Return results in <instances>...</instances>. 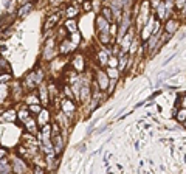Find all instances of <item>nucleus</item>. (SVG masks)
Here are the masks:
<instances>
[{"label":"nucleus","mask_w":186,"mask_h":174,"mask_svg":"<svg viewBox=\"0 0 186 174\" xmlns=\"http://www.w3.org/2000/svg\"><path fill=\"white\" fill-rule=\"evenodd\" d=\"M37 96H39V101H40V104H44V107L50 104L48 89H46V84H44V82L39 84V95H37Z\"/></svg>","instance_id":"obj_5"},{"label":"nucleus","mask_w":186,"mask_h":174,"mask_svg":"<svg viewBox=\"0 0 186 174\" xmlns=\"http://www.w3.org/2000/svg\"><path fill=\"white\" fill-rule=\"evenodd\" d=\"M106 75H107V78L109 79H118V76H119V70L118 69H107V72H106Z\"/></svg>","instance_id":"obj_28"},{"label":"nucleus","mask_w":186,"mask_h":174,"mask_svg":"<svg viewBox=\"0 0 186 174\" xmlns=\"http://www.w3.org/2000/svg\"><path fill=\"white\" fill-rule=\"evenodd\" d=\"M42 111V107H40V104H31V106H28V112L30 114H33V115H37Z\"/></svg>","instance_id":"obj_30"},{"label":"nucleus","mask_w":186,"mask_h":174,"mask_svg":"<svg viewBox=\"0 0 186 174\" xmlns=\"http://www.w3.org/2000/svg\"><path fill=\"white\" fill-rule=\"evenodd\" d=\"M186 111H184V109L182 107V111L178 112V114H177V120H178V121H182V123H184V118H186V114H184Z\"/></svg>","instance_id":"obj_40"},{"label":"nucleus","mask_w":186,"mask_h":174,"mask_svg":"<svg viewBox=\"0 0 186 174\" xmlns=\"http://www.w3.org/2000/svg\"><path fill=\"white\" fill-rule=\"evenodd\" d=\"M174 5H175V8L177 10H184V0H174Z\"/></svg>","instance_id":"obj_38"},{"label":"nucleus","mask_w":186,"mask_h":174,"mask_svg":"<svg viewBox=\"0 0 186 174\" xmlns=\"http://www.w3.org/2000/svg\"><path fill=\"white\" fill-rule=\"evenodd\" d=\"M9 96V87L8 84H0V104Z\"/></svg>","instance_id":"obj_22"},{"label":"nucleus","mask_w":186,"mask_h":174,"mask_svg":"<svg viewBox=\"0 0 186 174\" xmlns=\"http://www.w3.org/2000/svg\"><path fill=\"white\" fill-rule=\"evenodd\" d=\"M65 36H67V30H65V28H61V30H58V34H56L54 36V38H58L61 42L65 39Z\"/></svg>","instance_id":"obj_37"},{"label":"nucleus","mask_w":186,"mask_h":174,"mask_svg":"<svg viewBox=\"0 0 186 174\" xmlns=\"http://www.w3.org/2000/svg\"><path fill=\"white\" fill-rule=\"evenodd\" d=\"M56 120H58L62 126H65V127H68V124H70V121H68V117H65L62 112L58 115V117H56Z\"/></svg>","instance_id":"obj_29"},{"label":"nucleus","mask_w":186,"mask_h":174,"mask_svg":"<svg viewBox=\"0 0 186 174\" xmlns=\"http://www.w3.org/2000/svg\"><path fill=\"white\" fill-rule=\"evenodd\" d=\"M34 174H44V168L36 166V168H34Z\"/></svg>","instance_id":"obj_43"},{"label":"nucleus","mask_w":186,"mask_h":174,"mask_svg":"<svg viewBox=\"0 0 186 174\" xmlns=\"http://www.w3.org/2000/svg\"><path fill=\"white\" fill-rule=\"evenodd\" d=\"M178 26H180V20H177V19H167L166 25H164V33L166 34H174L177 30H178Z\"/></svg>","instance_id":"obj_7"},{"label":"nucleus","mask_w":186,"mask_h":174,"mask_svg":"<svg viewBox=\"0 0 186 174\" xmlns=\"http://www.w3.org/2000/svg\"><path fill=\"white\" fill-rule=\"evenodd\" d=\"M11 169L14 171V174H25L26 169H28V166H26V163H25L20 157H13Z\"/></svg>","instance_id":"obj_3"},{"label":"nucleus","mask_w":186,"mask_h":174,"mask_svg":"<svg viewBox=\"0 0 186 174\" xmlns=\"http://www.w3.org/2000/svg\"><path fill=\"white\" fill-rule=\"evenodd\" d=\"M46 89H48V95H50V99L54 98L56 95H58V89H56V86L53 84V82H50L48 86H46Z\"/></svg>","instance_id":"obj_31"},{"label":"nucleus","mask_w":186,"mask_h":174,"mask_svg":"<svg viewBox=\"0 0 186 174\" xmlns=\"http://www.w3.org/2000/svg\"><path fill=\"white\" fill-rule=\"evenodd\" d=\"M16 118H17V115H16V111H8V112H5V114L2 115V121H6V123H13V121H16Z\"/></svg>","instance_id":"obj_23"},{"label":"nucleus","mask_w":186,"mask_h":174,"mask_svg":"<svg viewBox=\"0 0 186 174\" xmlns=\"http://www.w3.org/2000/svg\"><path fill=\"white\" fill-rule=\"evenodd\" d=\"M22 86H23L22 89L33 90V89H36V82L33 81V78H31L30 75H26V78H25V81H23V84H22Z\"/></svg>","instance_id":"obj_26"},{"label":"nucleus","mask_w":186,"mask_h":174,"mask_svg":"<svg viewBox=\"0 0 186 174\" xmlns=\"http://www.w3.org/2000/svg\"><path fill=\"white\" fill-rule=\"evenodd\" d=\"M79 14V8L78 6H68L67 10H65V16H67V19H74Z\"/></svg>","instance_id":"obj_24"},{"label":"nucleus","mask_w":186,"mask_h":174,"mask_svg":"<svg viewBox=\"0 0 186 174\" xmlns=\"http://www.w3.org/2000/svg\"><path fill=\"white\" fill-rule=\"evenodd\" d=\"M58 54V48L54 44V38H46L45 48H44V59H53Z\"/></svg>","instance_id":"obj_1"},{"label":"nucleus","mask_w":186,"mask_h":174,"mask_svg":"<svg viewBox=\"0 0 186 174\" xmlns=\"http://www.w3.org/2000/svg\"><path fill=\"white\" fill-rule=\"evenodd\" d=\"M25 101H26V104H28V106H31V104H40V101H39V96H37L36 93H30V95L26 96V99H25Z\"/></svg>","instance_id":"obj_27"},{"label":"nucleus","mask_w":186,"mask_h":174,"mask_svg":"<svg viewBox=\"0 0 186 174\" xmlns=\"http://www.w3.org/2000/svg\"><path fill=\"white\" fill-rule=\"evenodd\" d=\"M54 139H53V152L54 154H61L62 149H64V139H62V135H53Z\"/></svg>","instance_id":"obj_8"},{"label":"nucleus","mask_w":186,"mask_h":174,"mask_svg":"<svg viewBox=\"0 0 186 174\" xmlns=\"http://www.w3.org/2000/svg\"><path fill=\"white\" fill-rule=\"evenodd\" d=\"M107 66H109L110 69H116V67H118V59H116L115 56L109 58V59H107Z\"/></svg>","instance_id":"obj_35"},{"label":"nucleus","mask_w":186,"mask_h":174,"mask_svg":"<svg viewBox=\"0 0 186 174\" xmlns=\"http://www.w3.org/2000/svg\"><path fill=\"white\" fill-rule=\"evenodd\" d=\"M58 20H59V14H51L48 17V20L45 22V30H51L53 26L58 23Z\"/></svg>","instance_id":"obj_17"},{"label":"nucleus","mask_w":186,"mask_h":174,"mask_svg":"<svg viewBox=\"0 0 186 174\" xmlns=\"http://www.w3.org/2000/svg\"><path fill=\"white\" fill-rule=\"evenodd\" d=\"M31 10H33V5H31V3H25V5H22V6L17 10V16H19V17H25Z\"/></svg>","instance_id":"obj_19"},{"label":"nucleus","mask_w":186,"mask_h":174,"mask_svg":"<svg viewBox=\"0 0 186 174\" xmlns=\"http://www.w3.org/2000/svg\"><path fill=\"white\" fill-rule=\"evenodd\" d=\"M64 28L67 30V33H76L78 31V23H76L74 19H67V20H65Z\"/></svg>","instance_id":"obj_14"},{"label":"nucleus","mask_w":186,"mask_h":174,"mask_svg":"<svg viewBox=\"0 0 186 174\" xmlns=\"http://www.w3.org/2000/svg\"><path fill=\"white\" fill-rule=\"evenodd\" d=\"M95 30H96V33H101V31H106V30H109V22L104 19L102 16H96V19H95Z\"/></svg>","instance_id":"obj_9"},{"label":"nucleus","mask_w":186,"mask_h":174,"mask_svg":"<svg viewBox=\"0 0 186 174\" xmlns=\"http://www.w3.org/2000/svg\"><path fill=\"white\" fill-rule=\"evenodd\" d=\"M11 79V75H3V76H0V81L5 82V81H9Z\"/></svg>","instance_id":"obj_42"},{"label":"nucleus","mask_w":186,"mask_h":174,"mask_svg":"<svg viewBox=\"0 0 186 174\" xmlns=\"http://www.w3.org/2000/svg\"><path fill=\"white\" fill-rule=\"evenodd\" d=\"M64 93H65V96H67L68 99H74V98H73V93H71L70 86H65V87H64Z\"/></svg>","instance_id":"obj_39"},{"label":"nucleus","mask_w":186,"mask_h":174,"mask_svg":"<svg viewBox=\"0 0 186 174\" xmlns=\"http://www.w3.org/2000/svg\"><path fill=\"white\" fill-rule=\"evenodd\" d=\"M28 117H31V114L28 112V109H23V111H20V112H19V115H17V118H19L20 121H25Z\"/></svg>","instance_id":"obj_34"},{"label":"nucleus","mask_w":186,"mask_h":174,"mask_svg":"<svg viewBox=\"0 0 186 174\" xmlns=\"http://www.w3.org/2000/svg\"><path fill=\"white\" fill-rule=\"evenodd\" d=\"M48 121H50V112L42 109V111L37 114V121L36 123L39 126H44V124H48Z\"/></svg>","instance_id":"obj_13"},{"label":"nucleus","mask_w":186,"mask_h":174,"mask_svg":"<svg viewBox=\"0 0 186 174\" xmlns=\"http://www.w3.org/2000/svg\"><path fill=\"white\" fill-rule=\"evenodd\" d=\"M158 5H160V0H151L149 2V6H152V8H157Z\"/></svg>","instance_id":"obj_41"},{"label":"nucleus","mask_w":186,"mask_h":174,"mask_svg":"<svg viewBox=\"0 0 186 174\" xmlns=\"http://www.w3.org/2000/svg\"><path fill=\"white\" fill-rule=\"evenodd\" d=\"M158 38H160V33L158 34H152L151 38L147 39V44H146V47H147V50H154L155 47H157V42H158Z\"/></svg>","instance_id":"obj_21"},{"label":"nucleus","mask_w":186,"mask_h":174,"mask_svg":"<svg viewBox=\"0 0 186 174\" xmlns=\"http://www.w3.org/2000/svg\"><path fill=\"white\" fill-rule=\"evenodd\" d=\"M23 124H25V129L30 132L31 135L37 134V123H36V120H34L33 117H28L26 120L23 121Z\"/></svg>","instance_id":"obj_12"},{"label":"nucleus","mask_w":186,"mask_h":174,"mask_svg":"<svg viewBox=\"0 0 186 174\" xmlns=\"http://www.w3.org/2000/svg\"><path fill=\"white\" fill-rule=\"evenodd\" d=\"M116 33H118V25L110 23V25H109V34H110V38H112V39L116 38Z\"/></svg>","instance_id":"obj_32"},{"label":"nucleus","mask_w":186,"mask_h":174,"mask_svg":"<svg viewBox=\"0 0 186 174\" xmlns=\"http://www.w3.org/2000/svg\"><path fill=\"white\" fill-rule=\"evenodd\" d=\"M82 8H84V11H90L93 8V2L92 0H82Z\"/></svg>","instance_id":"obj_36"},{"label":"nucleus","mask_w":186,"mask_h":174,"mask_svg":"<svg viewBox=\"0 0 186 174\" xmlns=\"http://www.w3.org/2000/svg\"><path fill=\"white\" fill-rule=\"evenodd\" d=\"M96 86H98V90H101V92H106V90H107L109 78L106 75V72H102V70L96 72Z\"/></svg>","instance_id":"obj_4"},{"label":"nucleus","mask_w":186,"mask_h":174,"mask_svg":"<svg viewBox=\"0 0 186 174\" xmlns=\"http://www.w3.org/2000/svg\"><path fill=\"white\" fill-rule=\"evenodd\" d=\"M17 3L19 5H25V3H30V2H28V0H17Z\"/></svg>","instance_id":"obj_44"},{"label":"nucleus","mask_w":186,"mask_h":174,"mask_svg":"<svg viewBox=\"0 0 186 174\" xmlns=\"http://www.w3.org/2000/svg\"><path fill=\"white\" fill-rule=\"evenodd\" d=\"M73 45H76V47H78V44L81 42V36H79V33L76 31V33H71V38L68 39Z\"/></svg>","instance_id":"obj_33"},{"label":"nucleus","mask_w":186,"mask_h":174,"mask_svg":"<svg viewBox=\"0 0 186 174\" xmlns=\"http://www.w3.org/2000/svg\"><path fill=\"white\" fill-rule=\"evenodd\" d=\"M127 62H129V56L127 54H119V59H118V70L121 72V70H124L126 67H127Z\"/></svg>","instance_id":"obj_25"},{"label":"nucleus","mask_w":186,"mask_h":174,"mask_svg":"<svg viewBox=\"0 0 186 174\" xmlns=\"http://www.w3.org/2000/svg\"><path fill=\"white\" fill-rule=\"evenodd\" d=\"M88 99H92V90H90L88 84H82L81 86V92H79V101L87 103Z\"/></svg>","instance_id":"obj_10"},{"label":"nucleus","mask_w":186,"mask_h":174,"mask_svg":"<svg viewBox=\"0 0 186 174\" xmlns=\"http://www.w3.org/2000/svg\"><path fill=\"white\" fill-rule=\"evenodd\" d=\"M13 90V98L16 99V101H19V98H20V95H22V84H19V82H16V84L13 86V87H9Z\"/></svg>","instance_id":"obj_20"},{"label":"nucleus","mask_w":186,"mask_h":174,"mask_svg":"<svg viewBox=\"0 0 186 174\" xmlns=\"http://www.w3.org/2000/svg\"><path fill=\"white\" fill-rule=\"evenodd\" d=\"M0 72H2V67H0Z\"/></svg>","instance_id":"obj_46"},{"label":"nucleus","mask_w":186,"mask_h":174,"mask_svg":"<svg viewBox=\"0 0 186 174\" xmlns=\"http://www.w3.org/2000/svg\"><path fill=\"white\" fill-rule=\"evenodd\" d=\"M74 48H76V45H73L68 39H64L62 42H61V45H59V51H61V54H68V53H71Z\"/></svg>","instance_id":"obj_11"},{"label":"nucleus","mask_w":186,"mask_h":174,"mask_svg":"<svg viewBox=\"0 0 186 174\" xmlns=\"http://www.w3.org/2000/svg\"><path fill=\"white\" fill-rule=\"evenodd\" d=\"M71 67L76 70V72H84V69H86V59H84L82 54H74L73 62H71Z\"/></svg>","instance_id":"obj_6"},{"label":"nucleus","mask_w":186,"mask_h":174,"mask_svg":"<svg viewBox=\"0 0 186 174\" xmlns=\"http://www.w3.org/2000/svg\"><path fill=\"white\" fill-rule=\"evenodd\" d=\"M96 58H98L99 66H107V59H109V53H107V50H99L98 54H96Z\"/></svg>","instance_id":"obj_16"},{"label":"nucleus","mask_w":186,"mask_h":174,"mask_svg":"<svg viewBox=\"0 0 186 174\" xmlns=\"http://www.w3.org/2000/svg\"><path fill=\"white\" fill-rule=\"evenodd\" d=\"M101 16L104 17V19L109 22V23H112L113 22V14H112V10H110V6H104L101 10Z\"/></svg>","instance_id":"obj_18"},{"label":"nucleus","mask_w":186,"mask_h":174,"mask_svg":"<svg viewBox=\"0 0 186 174\" xmlns=\"http://www.w3.org/2000/svg\"><path fill=\"white\" fill-rule=\"evenodd\" d=\"M61 111L65 117H73L74 112H76V104H74L73 99L68 98H64L62 103H61Z\"/></svg>","instance_id":"obj_2"},{"label":"nucleus","mask_w":186,"mask_h":174,"mask_svg":"<svg viewBox=\"0 0 186 174\" xmlns=\"http://www.w3.org/2000/svg\"><path fill=\"white\" fill-rule=\"evenodd\" d=\"M98 38H99V42H101L102 45H109L110 42H113V39H112V38H110V34H109V30L98 33Z\"/></svg>","instance_id":"obj_15"},{"label":"nucleus","mask_w":186,"mask_h":174,"mask_svg":"<svg viewBox=\"0 0 186 174\" xmlns=\"http://www.w3.org/2000/svg\"><path fill=\"white\" fill-rule=\"evenodd\" d=\"M0 59H2V51H0Z\"/></svg>","instance_id":"obj_45"}]
</instances>
